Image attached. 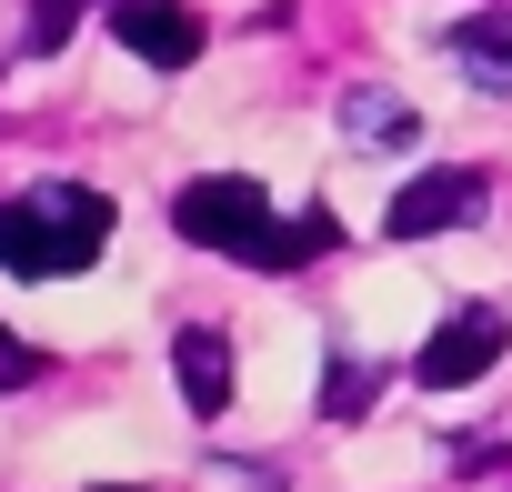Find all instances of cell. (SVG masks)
<instances>
[{
    "instance_id": "277c9868",
    "label": "cell",
    "mask_w": 512,
    "mask_h": 492,
    "mask_svg": "<svg viewBox=\"0 0 512 492\" xmlns=\"http://www.w3.org/2000/svg\"><path fill=\"white\" fill-rule=\"evenodd\" d=\"M111 31H121V51H141L151 71H191V61H201V11H181V0H121Z\"/></svg>"
},
{
    "instance_id": "30bf717a",
    "label": "cell",
    "mask_w": 512,
    "mask_h": 492,
    "mask_svg": "<svg viewBox=\"0 0 512 492\" xmlns=\"http://www.w3.org/2000/svg\"><path fill=\"white\" fill-rule=\"evenodd\" d=\"M71 11H81V0H41V11H31V41H41V51H51V41H61V31H71Z\"/></svg>"
},
{
    "instance_id": "5b68a950",
    "label": "cell",
    "mask_w": 512,
    "mask_h": 492,
    "mask_svg": "<svg viewBox=\"0 0 512 492\" xmlns=\"http://www.w3.org/2000/svg\"><path fill=\"white\" fill-rule=\"evenodd\" d=\"M452 221H482V181H472V171H422V181L382 211L392 241H432V231H452Z\"/></svg>"
},
{
    "instance_id": "ba28073f",
    "label": "cell",
    "mask_w": 512,
    "mask_h": 492,
    "mask_svg": "<svg viewBox=\"0 0 512 492\" xmlns=\"http://www.w3.org/2000/svg\"><path fill=\"white\" fill-rule=\"evenodd\" d=\"M342 131H352V141H412V111H402L392 91H352V101H342Z\"/></svg>"
},
{
    "instance_id": "7a4b0ae2",
    "label": "cell",
    "mask_w": 512,
    "mask_h": 492,
    "mask_svg": "<svg viewBox=\"0 0 512 492\" xmlns=\"http://www.w3.org/2000/svg\"><path fill=\"white\" fill-rule=\"evenodd\" d=\"M101 241H111V201L81 191V181H41L21 201H0V272H21V282L91 272Z\"/></svg>"
},
{
    "instance_id": "9c48e42d",
    "label": "cell",
    "mask_w": 512,
    "mask_h": 492,
    "mask_svg": "<svg viewBox=\"0 0 512 492\" xmlns=\"http://www.w3.org/2000/svg\"><path fill=\"white\" fill-rule=\"evenodd\" d=\"M31 372H41V352H31V342H21V332H0V392H21V382H31Z\"/></svg>"
},
{
    "instance_id": "52a82bcc",
    "label": "cell",
    "mask_w": 512,
    "mask_h": 492,
    "mask_svg": "<svg viewBox=\"0 0 512 492\" xmlns=\"http://www.w3.org/2000/svg\"><path fill=\"white\" fill-rule=\"evenodd\" d=\"M452 51H462V71H482L492 91L512 81V21H502V11H482V21H462V31H452Z\"/></svg>"
},
{
    "instance_id": "3957f363",
    "label": "cell",
    "mask_w": 512,
    "mask_h": 492,
    "mask_svg": "<svg viewBox=\"0 0 512 492\" xmlns=\"http://www.w3.org/2000/svg\"><path fill=\"white\" fill-rule=\"evenodd\" d=\"M492 362H502V312H492V302H462V312L422 342V362H412V372H422L432 392H462V382H482Z\"/></svg>"
},
{
    "instance_id": "8fae6325",
    "label": "cell",
    "mask_w": 512,
    "mask_h": 492,
    "mask_svg": "<svg viewBox=\"0 0 512 492\" xmlns=\"http://www.w3.org/2000/svg\"><path fill=\"white\" fill-rule=\"evenodd\" d=\"M101 492H121V482H101Z\"/></svg>"
},
{
    "instance_id": "8992f818",
    "label": "cell",
    "mask_w": 512,
    "mask_h": 492,
    "mask_svg": "<svg viewBox=\"0 0 512 492\" xmlns=\"http://www.w3.org/2000/svg\"><path fill=\"white\" fill-rule=\"evenodd\" d=\"M171 362H181V402H191V412L211 422V412L231 402V342H221L211 322H191V332L171 342Z\"/></svg>"
},
{
    "instance_id": "6da1fadb",
    "label": "cell",
    "mask_w": 512,
    "mask_h": 492,
    "mask_svg": "<svg viewBox=\"0 0 512 492\" xmlns=\"http://www.w3.org/2000/svg\"><path fill=\"white\" fill-rule=\"evenodd\" d=\"M181 241H201V252H231L251 272H302L312 252H332V211H302V221H272L262 181H241V171H211L171 201Z\"/></svg>"
}]
</instances>
